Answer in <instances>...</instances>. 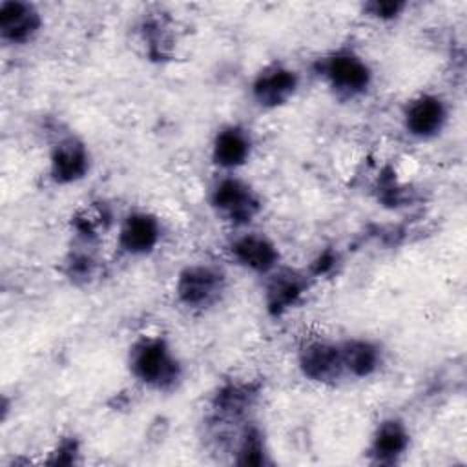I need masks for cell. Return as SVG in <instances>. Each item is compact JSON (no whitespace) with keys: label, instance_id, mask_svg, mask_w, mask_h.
<instances>
[{"label":"cell","instance_id":"obj_1","mask_svg":"<svg viewBox=\"0 0 467 467\" xmlns=\"http://www.w3.org/2000/svg\"><path fill=\"white\" fill-rule=\"evenodd\" d=\"M128 367L139 383L159 392L173 390L182 378V365L175 350L161 336L139 337L130 347Z\"/></svg>","mask_w":467,"mask_h":467},{"label":"cell","instance_id":"obj_2","mask_svg":"<svg viewBox=\"0 0 467 467\" xmlns=\"http://www.w3.org/2000/svg\"><path fill=\"white\" fill-rule=\"evenodd\" d=\"M317 73L339 99L363 97L374 80L367 58L352 47H337L319 58Z\"/></svg>","mask_w":467,"mask_h":467},{"label":"cell","instance_id":"obj_3","mask_svg":"<svg viewBox=\"0 0 467 467\" xmlns=\"http://www.w3.org/2000/svg\"><path fill=\"white\" fill-rule=\"evenodd\" d=\"M210 206L215 215L234 228H246L259 215V193L235 173L221 175L210 188Z\"/></svg>","mask_w":467,"mask_h":467},{"label":"cell","instance_id":"obj_4","mask_svg":"<svg viewBox=\"0 0 467 467\" xmlns=\"http://www.w3.org/2000/svg\"><path fill=\"white\" fill-rule=\"evenodd\" d=\"M226 274L212 263H192L175 279L177 301L190 310H206L221 301Z\"/></svg>","mask_w":467,"mask_h":467},{"label":"cell","instance_id":"obj_5","mask_svg":"<svg viewBox=\"0 0 467 467\" xmlns=\"http://www.w3.org/2000/svg\"><path fill=\"white\" fill-rule=\"evenodd\" d=\"M299 82V73L294 67L283 62H270L252 78L250 97L261 109H277L296 97Z\"/></svg>","mask_w":467,"mask_h":467},{"label":"cell","instance_id":"obj_6","mask_svg":"<svg viewBox=\"0 0 467 467\" xmlns=\"http://www.w3.org/2000/svg\"><path fill=\"white\" fill-rule=\"evenodd\" d=\"M403 130L418 140L438 137L449 122V104L438 93H418L407 100L401 113Z\"/></svg>","mask_w":467,"mask_h":467},{"label":"cell","instance_id":"obj_7","mask_svg":"<svg viewBox=\"0 0 467 467\" xmlns=\"http://www.w3.org/2000/svg\"><path fill=\"white\" fill-rule=\"evenodd\" d=\"M297 367L306 379L321 385H332L347 378L339 341H330V339L306 341L299 348Z\"/></svg>","mask_w":467,"mask_h":467},{"label":"cell","instance_id":"obj_8","mask_svg":"<svg viewBox=\"0 0 467 467\" xmlns=\"http://www.w3.org/2000/svg\"><path fill=\"white\" fill-rule=\"evenodd\" d=\"M230 254L239 266L259 275H270L281 261L277 244L268 235L254 230L237 234L230 243Z\"/></svg>","mask_w":467,"mask_h":467},{"label":"cell","instance_id":"obj_9","mask_svg":"<svg viewBox=\"0 0 467 467\" xmlns=\"http://www.w3.org/2000/svg\"><path fill=\"white\" fill-rule=\"evenodd\" d=\"M254 151V139L248 128L237 122L221 126L210 146V157L215 168L224 173H235L243 168Z\"/></svg>","mask_w":467,"mask_h":467},{"label":"cell","instance_id":"obj_10","mask_svg":"<svg viewBox=\"0 0 467 467\" xmlns=\"http://www.w3.org/2000/svg\"><path fill=\"white\" fill-rule=\"evenodd\" d=\"M162 239L161 219L150 212H130L119 224L117 244L130 257L150 255Z\"/></svg>","mask_w":467,"mask_h":467},{"label":"cell","instance_id":"obj_11","mask_svg":"<svg viewBox=\"0 0 467 467\" xmlns=\"http://www.w3.org/2000/svg\"><path fill=\"white\" fill-rule=\"evenodd\" d=\"M49 177L57 184H73L89 171V151L82 140L73 135L60 137L49 151Z\"/></svg>","mask_w":467,"mask_h":467},{"label":"cell","instance_id":"obj_12","mask_svg":"<svg viewBox=\"0 0 467 467\" xmlns=\"http://www.w3.org/2000/svg\"><path fill=\"white\" fill-rule=\"evenodd\" d=\"M40 11L22 0H5L0 4V38L13 46L29 44L42 29Z\"/></svg>","mask_w":467,"mask_h":467},{"label":"cell","instance_id":"obj_13","mask_svg":"<svg viewBox=\"0 0 467 467\" xmlns=\"http://www.w3.org/2000/svg\"><path fill=\"white\" fill-rule=\"evenodd\" d=\"M409 445L410 432L407 423L396 416H389L376 425L370 436L368 454L376 463L392 465L409 451Z\"/></svg>","mask_w":467,"mask_h":467},{"label":"cell","instance_id":"obj_14","mask_svg":"<svg viewBox=\"0 0 467 467\" xmlns=\"http://www.w3.org/2000/svg\"><path fill=\"white\" fill-rule=\"evenodd\" d=\"M345 376L365 379L376 374L383 363V350L378 343L365 337H348L339 341Z\"/></svg>","mask_w":467,"mask_h":467},{"label":"cell","instance_id":"obj_15","mask_svg":"<svg viewBox=\"0 0 467 467\" xmlns=\"http://www.w3.org/2000/svg\"><path fill=\"white\" fill-rule=\"evenodd\" d=\"M266 277V306L274 314L292 308L306 292V275L296 270L277 268Z\"/></svg>","mask_w":467,"mask_h":467},{"label":"cell","instance_id":"obj_16","mask_svg":"<svg viewBox=\"0 0 467 467\" xmlns=\"http://www.w3.org/2000/svg\"><path fill=\"white\" fill-rule=\"evenodd\" d=\"M235 452H237L235 462L239 465H265V463H268L265 438H263V432L255 425H246L241 431Z\"/></svg>","mask_w":467,"mask_h":467},{"label":"cell","instance_id":"obj_17","mask_svg":"<svg viewBox=\"0 0 467 467\" xmlns=\"http://www.w3.org/2000/svg\"><path fill=\"white\" fill-rule=\"evenodd\" d=\"M252 396L254 392L244 385H226L217 392L213 407L221 416L239 418L248 410Z\"/></svg>","mask_w":467,"mask_h":467},{"label":"cell","instance_id":"obj_18","mask_svg":"<svg viewBox=\"0 0 467 467\" xmlns=\"http://www.w3.org/2000/svg\"><path fill=\"white\" fill-rule=\"evenodd\" d=\"M407 9V2L400 0H372L363 4V13L378 22H390L403 15Z\"/></svg>","mask_w":467,"mask_h":467}]
</instances>
